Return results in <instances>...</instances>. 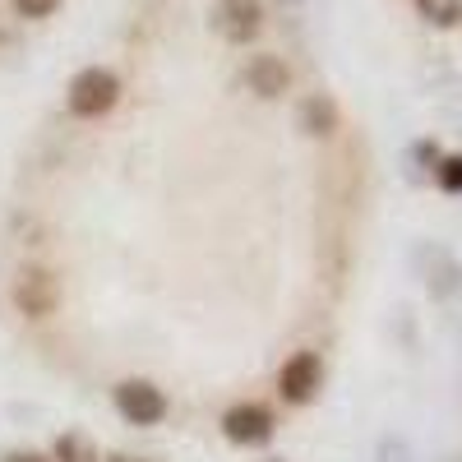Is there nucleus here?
I'll use <instances>...</instances> for the list:
<instances>
[{
  "label": "nucleus",
  "instance_id": "1",
  "mask_svg": "<svg viewBox=\"0 0 462 462\" xmlns=\"http://www.w3.org/2000/svg\"><path fill=\"white\" fill-rule=\"evenodd\" d=\"M65 102H69V111L79 116V121H97V116L116 111V102H121V79H116L111 69H102V65H88V69H79L69 79Z\"/></svg>",
  "mask_w": 462,
  "mask_h": 462
},
{
  "label": "nucleus",
  "instance_id": "2",
  "mask_svg": "<svg viewBox=\"0 0 462 462\" xmlns=\"http://www.w3.org/2000/svg\"><path fill=\"white\" fill-rule=\"evenodd\" d=\"M111 402H116V411H121L130 426H158V420L167 416V393L158 389L152 379H121L111 389Z\"/></svg>",
  "mask_w": 462,
  "mask_h": 462
},
{
  "label": "nucleus",
  "instance_id": "3",
  "mask_svg": "<svg viewBox=\"0 0 462 462\" xmlns=\"http://www.w3.org/2000/svg\"><path fill=\"white\" fill-rule=\"evenodd\" d=\"M319 389H324V361H319L315 352L287 356V365L278 370V393H282V402L305 407V402L319 398Z\"/></svg>",
  "mask_w": 462,
  "mask_h": 462
},
{
  "label": "nucleus",
  "instance_id": "4",
  "mask_svg": "<svg viewBox=\"0 0 462 462\" xmlns=\"http://www.w3.org/2000/svg\"><path fill=\"white\" fill-rule=\"evenodd\" d=\"M14 305H19V315H28V319H51L56 305H60L56 273H47V268H23V273L14 278Z\"/></svg>",
  "mask_w": 462,
  "mask_h": 462
},
{
  "label": "nucleus",
  "instance_id": "5",
  "mask_svg": "<svg viewBox=\"0 0 462 462\" xmlns=\"http://www.w3.org/2000/svg\"><path fill=\"white\" fill-rule=\"evenodd\" d=\"M222 435L241 448H254V444H268L273 439V411L263 402H236L222 411Z\"/></svg>",
  "mask_w": 462,
  "mask_h": 462
},
{
  "label": "nucleus",
  "instance_id": "6",
  "mask_svg": "<svg viewBox=\"0 0 462 462\" xmlns=\"http://www.w3.org/2000/svg\"><path fill=\"white\" fill-rule=\"evenodd\" d=\"M213 28L226 37V42H254L263 28V5L259 0H217L213 5Z\"/></svg>",
  "mask_w": 462,
  "mask_h": 462
},
{
  "label": "nucleus",
  "instance_id": "7",
  "mask_svg": "<svg viewBox=\"0 0 462 462\" xmlns=\"http://www.w3.org/2000/svg\"><path fill=\"white\" fill-rule=\"evenodd\" d=\"M245 88H250L254 97H282V93L291 88L287 60H278V56H254V60L245 65Z\"/></svg>",
  "mask_w": 462,
  "mask_h": 462
},
{
  "label": "nucleus",
  "instance_id": "8",
  "mask_svg": "<svg viewBox=\"0 0 462 462\" xmlns=\"http://www.w3.org/2000/svg\"><path fill=\"white\" fill-rule=\"evenodd\" d=\"M300 125L310 134H333L337 130V102L328 93H310L300 102Z\"/></svg>",
  "mask_w": 462,
  "mask_h": 462
},
{
  "label": "nucleus",
  "instance_id": "9",
  "mask_svg": "<svg viewBox=\"0 0 462 462\" xmlns=\"http://www.w3.org/2000/svg\"><path fill=\"white\" fill-rule=\"evenodd\" d=\"M51 462H102V453H97V444H93L88 435L69 430V435H60V439H56Z\"/></svg>",
  "mask_w": 462,
  "mask_h": 462
},
{
  "label": "nucleus",
  "instance_id": "10",
  "mask_svg": "<svg viewBox=\"0 0 462 462\" xmlns=\"http://www.w3.org/2000/svg\"><path fill=\"white\" fill-rule=\"evenodd\" d=\"M416 10H420V19L435 23V28L462 23V0H416Z\"/></svg>",
  "mask_w": 462,
  "mask_h": 462
},
{
  "label": "nucleus",
  "instance_id": "11",
  "mask_svg": "<svg viewBox=\"0 0 462 462\" xmlns=\"http://www.w3.org/2000/svg\"><path fill=\"white\" fill-rule=\"evenodd\" d=\"M14 10H19L23 19H47V14L60 10V0H14Z\"/></svg>",
  "mask_w": 462,
  "mask_h": 462
},
{
  "label": "nucleus",
  "instance_id": "12",
  "mask_svg": "<svg viewBox=\"0 0 462 462\" xmlns=\"http://www.w3.org/2000/svg\"><path fill=\"white\" fill-rule=\"evenodd\" d=\"M439 185L444 189H462V158H444L439 162Z\"/></svg>",
  "mask_w": 462,
  "mask_h": 462
},
{
  "label": "nucleus",
  "instance_id": "13",
  "mask_svg": "<svg viewBox=\"0 0 462 462\" xmlns=\"http://www.w3.org/2000/svg\"><path fill=\"white\" fill-rule=\"evenodd\" d=\"M0 462H51L47 453H32V448H14V453H5Z\"/></svg>",
  "mask_w": 462,
  "mask_h": 462
},
{
  "label": "nucleus",
  "instance_id": "14",
  "mask_svg": "<svg viewBox=\"0 0 462 462\" xmlns=\"http://www.w3.org/2000/svg\"><path fill=\"white\" fill-rule=\"evenodd\" d=\"M111 462H143V457H130V453H121V457H111Z\"/></svg>",
  "mask_w": 462,
  "mask_h": 462
}]
</instances>
